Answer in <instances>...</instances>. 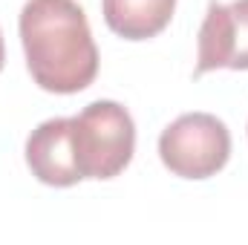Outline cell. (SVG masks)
Wrapping results in <instances>:
<instances>
[{"instance_id": "6da1fadb", "label": "cell", "mask_w": 248, "mask_h": 245, "mask_svg": "<svg viewBox=\"0 0 248 245\" xmlns=\"http://www.w3.org/2000/svg\"><path fill=\"white\" fill-rule=\"evenodd\" d=\"M20 44L32 81L46 92H81L98 75V49L75 0H26Z\"/></svg>"}, {"instance_id": "7a4b0ae2", "label": "cell", "mask_w": 248, "mask_h": 245, "mask_svg": "<svg viewBox=\"0 0 248 245\" xmlns=\"http://www.w3.org/2000/svg\"><path fill=\"white\" fill-rule=\"evenodd\" d=\"M72 147L81 179H113L133 159L136 124L119 101H93L72 116Z\"/></svg>"}, {"instance_id": "3957f363", "label": "cell", "mask_w": 248, "mask_h": 245, "mask_svg": "<svg viewBox=\"0 0 248 245\" xmlns=\"http://www.w3.org/2000/svg\"><path fill=\"white\" fill-rule=\"evenodd\" d=\"M231 133L211 113H185L159 136L162 165L182 179H208L228 165Z\"/></svg>"}, {"instance_id": "277c9868", "label": "cell", "mask_w": 248, "mask_h": 245, "mask_svg": "<svg viewBox=\"0 0 248 245\" xmlns=\"http://www.w3.org/2000/svg\"><path fill=\"white\" fill-rule=\"evenodd\" d=\"M211 69H248V0L208 3L196 46V75Z\"/></svg>"}, {"instance_id": "5b68a950", "label": "cell", "mask_w": 248, "mask_h": 245, "mask_svg": "<svg viewBox=\"0 0 248 245\" xmlns=\"http://www.w3.org/2000/svg\"><path fill=\"white\" fill-rule=\"evenodd\" d=\"M26 165L38 182L52 187H72L81 182L72 147V119L38 124L26 138Z\"/></svg>"}, {"instance_id": "8992f818", "label": "cell", "mask_w": 248, "mask_h": 245, "mask_svg": "<svg viewBox=\"0 0 248 245\" xmlns=\"http://www.w3.org/2000/svg\"><path fill=\"white\" fill-rule=\"evenodd\" d=\"M176 0H101L107 26L124 41L156 38L173 17Z\"/></svg>"}, {"instance_id": "52a82bcc", "label": "cell", "mask_w": 248, "mask_h": 245, "mask_svg": "<svg viewBox=\"0 0 248 245\" xmlns=\"http://www.w3.org/2000/svg\"><path fill=\"white\" fill-rule=\"evenodd\" d=\"M3 61H6V49H3V32H0V69H3Z\"/></svg>"}]
</instances>
